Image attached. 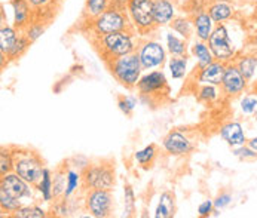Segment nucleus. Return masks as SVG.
I'll return each mask as SVG.
<instances>
[{
	"label": "nucleus",
	"instance_id": "f257e3e1",
	"mask_svg": "<svg viewBox=\"0 0 257 218\" xmlns=\"http://www.w3.org/2000/svg\"><path fill=\"white\" fill-rule=\"evenodd\" d=\"M32 190L30 184L24 181L17 172L6 174L0 181V206L3 211L15 212L21 208V199L30 197Z\"/></svg>",
	"mask_w": 257,
	"mask_h": 218
},
{
	"label": "nucleus",
	"instance_id": "f03ea898",
	"mask_svg": "<svg viewBox=\"0 0 257 218\" xmlns=\"http://www.w3.org/2000/svg\"><path fill=\"white\" fill-rule=\"evenodd\" d=\"M107 64H109V69H110L111 74L114 76V79L117 82H120L123 86L131 88L139 83L140 74L143 70L139 52H131L128 55L110 60Z\"/></svg>",
	"mask_w": 257,
	"mask_h": 218
},
{
	"label": "nucleus",
	"instance_id": "7ed1b4c3",
	"mask_svg": "<svg viewBox=\"0 0 257 218\" xmlns=\"http://www.w3.org/2000/svg\"><path fill=\"white\" fill-rule=\"evenodd\" d=\"M92 27L98 36H104L114 32H125L131 29L130 20L125 14V9H119L114 6H109L100 17L92 21Z\"/></svg>",
	"mask_w": 257,
	"mask_h": 218
},
{
	"label": "nucleus",
	"instance_id": "20e7f679",
	"mask_svg": "<svg viewBox=\"0 0 257 218\" xmlns=\"http://www.w3.org/2000/svg\"><path fill=\"white\" fill-rule=\"evenodd\" d=\"M100 45H101L103 55L107 57L109 60H114L134 52L133 33H130L128 30L100 36Z\"/></svg>",
	"mask_w": 257,
	"mask_h": 218
},
{
	"label": "nucleus",
	"instance_id": "39448f33",
	"mask_svg": "<svg viewBox=\"0 0 257 218\" xmlns=\"http://www.w3.org/2000/svg\"><path fill=\"white\" fill-rule=\"evenodd\" d=\"M126 9L133 26L142 35L150 33L156 27L153 18V0H130Z\"/></svg>",
	"mask_w": 257,
	"mask_h": 218
},
{
	"label": "nucleus",
	"instance_id": "423d86ee",
	"mask_svg": "<svg viewBox=\"0 0 257 218\" xmlns=\"http://www.w3.org/2000/svg\"><path fill=\"white\" fill-rule=\"evenodd\" d=\"M208 46L217 61L226 63L235 57V46L229 37V30L224 24H217L208 39Z\"/></svg>",
	"mask_w": 257,
	"mask_h": 218
},
{
	"label": "nucleus",
	"instance_id": "0eeeda50",
	"mask_svg": "<svg viewBox=\"0 0 257 218\" xmlns=\"http://www.w3.org/2000/svg\"><path fill=\"white\" fill-rule=\"evenodd\" d=\"M14 169L29 184H37L43 174L42 163L33 153H17V156L14 157Z\"/></svg>",
	"mask_w": 257,
	"mask_h": 218
},
{
	"label": "nucleus",
	"instance_id": "6e6552de",
	"mask_svg": "<svg viewBox=\"0 0 257 218\" xmlns=\"http://www.w3.org/2000/svg\"><path fill=\"white\" fill-rule=\"evenodd\" d=\"M83 181L92 190H110L114 184V171L109 165L89 166L83 174Z\"/></svg>",
	"mask_w": 257,
	"mask_h": 218
},
{
	"label": "nucleus",
	"instance_id": "1a4fd4ad",
	"mask_svg": "<svg viewBox=\"0 0 257 218\" xmlns=\"http://www.w3.org/2000/svg\"><path fill=\"white\" fill-rule=\"evenodd\" d=\"M92 217H109L111 212V194L109 190H92L86 199Z\"/></svg>",
	"mask_w": 257,
	"mask_h": 218
},
{
	"label": "nucleus",
	"instance_id": "9d476101",
	"mask_svg": "<svg viewBox=\"0 0 257 218\" xmlns=\"http://www.w3.org/2000/svg\"><path fill=\"white\" fill-rule=\"evenodd\" d=\"M139 55L145 70L161 67L165 61V49L161 46V43L153 40H149L140 48Z\"/></svg>",
	"mask_w": 257,
	"mask_h": 218
},
{
	"label": "nucleus",
	"instance_id": "9b49d317",
	"mask_svg": "<svg viewBox=\"0 0 257 218\" xmlns=\"http://www.w3.org/2000/svg\"><path fill=\"white\" fill-rule=\"evenodd\" d=\"M247 79L242 76V73L239 72V69L236 67V64H229L226 66L224 76H223V82H221V88L223 92L229 97H235L238 94H241L245 86H247Z\"/></svg>",
	"mask_w": 257,
	"mask_h": 218
},
{
	"label": "nucleus",
	"instance_id": "f8f14e48",
	"mask_svg": "<svg viewBox=\"0 0 257 218\" xmlns=\"http://www.w3.org/2000/svg\"><path fill=\"white\" fill-rule=\"evenodd\" d=\"M139 91L143 95H153L156 92H161L164 88H167V77L162 72H152L143 76L139 83Z\"/></svg>",
	"mask_w": 257,
	"mask_h": 218
},
{
	"label": "nucleus",
	"instance_id": "ddd939ff",
	"mask_svg": "<svg viewBox=\"0 0 257 218\" xmlns=\"http://www.w3.org/2000/svg\"><path fill=\"white\" fill-rule=\"evenodd\" d=\"M164 148L174 156H182L186 154L192 150V144L187 140V137H184L182 132L179 131H173L170 132L165 138H164Z\"/></svg>",
	"mask_w": 257,
	"mask_h": 218
},
{
	"label": "nucleus",
	"instance_id": "4468645a",
	"mask_svg": "<svg viewBox=\"0 0 257 218\" xmlns=\"http://www.w3.org/2000/svg\"><path fill=\"white\" fill-rule=\"evenodd\" d=\"M226 66L221 61H213L211 64H208L207 67L201 69L198 74V82L204 83V85H221L223 82V76H224Z\"/></svg>",
	"mask_w": 257,
	"mask_h": 218
},
{
	"label": "nucleus",
	"instance_id": "2eb2a0df",
	"mask_svg": "<svg viewBox=\"0 0 257 218\" xmlns=\"http://www.w3.org/2000/svg\"><path fill=\"white\" fill-rule=\"evenodd\" d=\"M176 6L171 0H153V18L156 26H167L174 20Z\"/></svg>",
	"mask_w": 257,
	"mask_h": 218
},
{
	"label": "nucleus",
	"instance_id": "dca6fc26",
	"mask_svg": "<svg viewBox=\"0 0 257 218\" xmlns=\"http://www.w3.org/2000/svg\"><path fill=\"white\" fill-rule=\"evenodd\" d=\"M220 137L232 147L244 145L247 143L242 125L238 123V122H230V123H226L224 126H221Z\"/></svg>",
	"mask_w": 257,
	"mask_h": 218
},
{
	"label": "nucleus",
	"instance_id": "f3484780",
	"mask_svg": "<svg viewBox=\"0 0 257 218\" xmlns=\"http://www.w3.org/2000/svg\"><path fill=\"white\" fill-rule=\"evenodd\" d=\"M193 27L196 30V37L201 42H208V39H210L213 30H214V21L211 20L208 12L201 11L193 18Z\"/></svg>",
	"mask_w": 257,
	"mask_h": 218
},
{
	"label": "nucleus",
	"instance_id": "a211bd4d",
	"mask_svg": "<svg viewBox=\"0 0 257 218\" xmlns=\"http://www.w3.org/2000/svg\"><path fill=\"white\" fill-rule=\"evenodd\" d=\"M12 8H14V26L17 29H23L29 24L30 20V3L29 0H12L11 2Z\"/></svg>",
	"mask_w": 257,
	"mask_h": 218
},
{
	"label": "nucleus",
	"instance_id": "6ab92c4d",
	"mask_svg": "<svg viewBox=\"0 0 257 218\" xmlns=\"http://www.w3.org/2000/svg\"><path fill=\"white\" fill-rule=\"evenodd\" d=\"M208 14L216 24H223L224 21L230 20L233 15V6L229 2H214L208 8Z\"/></svg>",
	"mask_w": 257,
	"mask_h": 218
},
{
	"label": "nucleus",
	"instance_id": "aec40b11",
	"mask_svg": "<svg viewBox=\"0 0 257 218\" xmlns=\"http://www.w3.org/2000/svg\"><path fill=\"white\" fill-rule=\"evenodd\" d=\"M174 211H176V205H174V196L170 191H165L161 194L156 211H155V217L156 218H171L174 217Z\"/></svg>",
	"mask_w": 257,
	"mask_h": 218
},
{
	"label": "nucleus",
	"instance_id": "412c9836",
	"mask_svg": "<svg viewBox=\"0 0 257 218\" xmlns=\"http://www.w3.org/2000/svg\"><path fill=\"white\" fill-rule=\"evenodd\" d=\"M192 54L196 57L198 60V69H204L207 67L208 64H211L214 61V55L210 49L208 45H205L204 42H196L193 46H192Z\"/></svg>",
	"mask_w": 257,
	"mask_h": 218
},
{
	"label": "nucleus",
	"instance_id": "4be33fe9",
	"mask_svg": "<svg viewBox=\"0 0 257 218\" xmlns=\"http://www.w3.org/2000/svg\"><path fill=\"white\" fill-rule=\"evenodd\" d=\"M17 40H18V35H17L15 29H12L9 26H3L0 29V52H2V55H8Z\"/></svg>",
	"mask_w": 257,
	"mask_h": 218
},
{
	"label": "nucleus",
	"instance_id": "5701e85b",
	"mask_svg": "<svg viewBox=\"0 0 257 218\" xmlns=\"http://www.w3.org/2000/svg\"><path fill=\"white\" fill-rule=\"evenodd\" d=\"M37 190L42 193V196H43V200H45V202H49V200L54 197V190H52V177H51L49 169H46V168H43L42 178H40V181L37 182Z\"/></svg>",
	"mask_w": 257,
	"mask_h": 218
},
{
	"label": "nucleus",
	"instance_id": "b1692460",
	"mask_svg": "<svg viewBox=\"0 0 257 218\" xmlns=\"http://www.w3.org/2000/svg\"><path fill=\"white\" fill-rule=\"evenodd\" d=\"M236 67L239 69V72L242 73V76H244L247 80H251L257 69V57H254V55L242 57V58L236 63Z\"/></svg>",
	"mask_w": 257,
	"mask_h": 218
},
{
	"label": "nucleus",
	"instance_id": "393cba45",
	"mask_svg": "<svg viewBox=\"0 0 257 218\" xmlns=\"http://www.w3.org/2000/svg\"><path fill=\"white\" fill-rule=\"evenodd\" d=\"M110 6L109 0H86L85 3V14L95 20L97 17H100L104 11H107Z\"/></svg>",
	"mask_w": 257,
	"mask_h": 218
},
{
	"label": "nucleus",
	"instance_id": "a878e982",
	"mask_svg": "<svg viewBox=\"0 0 257 218\" xmlns=\"http://www.w3.org/2000/svg\"><path fill=\"white\" fill-rule=\"evenodd\" d=\"M167 46H168V51L173 57H184L186 55V40H182L176 35L170 33L167 35Z\"/></svg>",
	"mask_w": 257,
	"mask_h": 218
},
{
	"label": "nucleus",
	"instance_id": "bb28decb",
	"mask_svg": "<svg viewBox=\"0 0 257 218\" xmlns=\"http://www.w3.org/2000/svg\"><path fill=\"white\" fill-rule=\"evenodd\" d=\"M170 73L173 79H183L187 67V60L186 57H173L170 60Z\"/></svg>",
	"mask_w": 257,
	"mask_h": 218
},
{
	"label": "nucleus",
	"instance_id": "cd10ccee",
	"mask_svg": "<svg viewBox=\"0 0 257 218\" xmlns=\"http://www.w3.org/2000/svg\"><path fill=\"white\" fill-rule=\"evenodd\" d=\"M171 29L177 35H180V36L183 37L184 40H187L189 37L192 36V24L186 18H174L171 21Z\"/></svg>",
	"mask_w": 257,
	"mask_h": 218
},
{
	"label": "nucleus",
	"instance_id": "c85d7f7f",
	"mask_svg": "<svg viewBox=\"0 0 257 218\" xmlns=\"http://www.w3.org/2000/svg\"><path fill=\"white\" fill-rule=\"evenodd\" d=\"M30 40L27 39V36H18V40L15 42V45H14V48L9 51V54H8V58L9 60H15V58H20L26 51H27V48L30 46Z\"/></svg>",
	"mask_w": 257,
	"mask_h": 218
},
{
	"label": "nucleus",
	"instance_id": "c756f323",
	"mask_svg": "<svg viewBox=\"0 0 257 218\" xmlns=\"http://www.w3.org/2000/svg\"><path fill=\"white\" fill-rule=\"evenodd\" d=\"M15 218H43L46 217V212L39 206H21L15 211Z\"/></svg>",
	"mask_w": 257,
	"mask_h": 218
},
{
	"label": "nucleus",
	"instance_id": "7c9ffc66",
	"mask_svg": "<svg viewBox=\"0 0 257 218\" xmlns=\"http://www.w3.org/2000/svg\"><path fill=\"white\" fill-rule=\"evenodd\" d=\"M14 169V156L8 150H2L0 153V174L2 177L6 174H11Z\"/></svg>",
	"mask_w": 257,
	"mask_h": 218
},
{
	"label": "nucleus",
	"instance_id": "2f4dec72",
	"mask_svg": "<svg viewBox=\"0 0 257 218\" xmlns=\"http://www.w3.org/2000/svg\"><path fill=\"white\" fill-rule=\"evenodd\" d=\"M155 154H156V148H155V145H147L145 147L143 150H139L137 153H136V160L140 163V165H147V163H150L152 160H153V157H155Z\"/></svg>",
	"mask_w": 257,
	"mask_h": 218
},
{
	"label": "nucleus",
	"instance_id": "473e14b6",
	"mask_svg": "<svg viewBox=\"0 0 257 218\" xmlns=\"http://www.w3.org/2000/svg\"><path fill=\"white\" fill-rule=\"evenodd\" d=\"M79 174L74 172V171H69L67 172V182H66V190H64V196L66 197H70L73 194V191L77 188V184H79Z\"/></svg>",
	"mask_w": 257,
	"mask_h": 218
},
{
	"label": "nucleus",
	"instance_id": "72a5a7b5",
	"mask_svg": "<svg viewBox=\"0 0 257 218\" xmlns=\"http://www.w3.org/2000/svg\"><path fill=\"white\" fill-rule=\"evenodd\" d=\"M233 156H236V157H239V159H256L257 157V151L256 150H253L250 145H238V147H235L233 148Z\"/></svg>",
	"mask_w": 257,
	"mask_h": 218
},
{
	"label": "nucleus",
	"instance_id": "f704fd0d",
	"mask_svg": "<svg viewBox=\"0 0 257 218\" xmlns=\"http://www.w3.org/2000/svg\"><path fill=\"white\" fill-rule=\"evenodd\" d=\"M119 109L123 114L126 116H131V113L134 111L136 106H137V100L134 97H125V98H120L119 103H117Z\"/></svg>",
	"mask_w": 257,
	"mask_h": 218
},
{
	"label": "nucleus",
	"instance_id": "c9c22d12",
	"mask_svg": "<svg viewBox=\"0 0 257 218\" xmlns=\"http://www.w3.org/2000/svg\"><path fill=\"white\" fill-rule=\"evenodd\" d=\"M217 98V91L214 88V85H205L201 88L199 91V100L205 101V103H210V101H214Z\"/></svg>",
	"mask_w": 257,
	"mask_h": 218
},
{
	"label": "nucleus",
	"instance_id": "e433bc0d",
	"mask_svg": "<svg viewBox=\"0 0 257 218\" xmlns=\"http://www.w3.org/2000/svg\"><path fill=\"white\" fill-rule=\"evenodd\" d=\"M123 194H125V211H126V215H133L134 206H136V200H134V191H133L131 185H125Z\"/></svg>",
	"mask_w": 257,
	"mask_h": 218
},
{
	"label": "nucleus",
	"instance_id": "4c0bfd02",
	"mask_svg": "<svg viewBox=\"0 0 257 218\" xmlns=\"http://www.w3.org/2000/svg\"><path fill=\"white\" fill-rule=\"evenodd\" d=\"M66 182H67V177L64 178L61 174H57L52 180V190H54V197L60 196L61 193L64 194L66 190Z\"/></svg>",
	"mask_w": 257,
	"mask_h": 218
},
{
	"label": "nucleus",
	"instance_id": "58836bf2",
	"mask_svg": "<svg viewBox=\"0 0 257 218\" xmlns=\"http://www.w3.org/2000/svg\"><path fill=\"white\" fill-rule=\"evenodd\" d=\"M43 32H45V27H43L42 24H37V23H35V24H32V26H29V27H27L26 36H27V39L33 43V42H36L37 39L43 35Z\"/></svg>",
	"mask_w": 257,
	"mask_h": 218
},
{
	"label": "nucleus",
	"instance_id": "ea45409f",
	"mask_svg": "<svg viewBox=\"0 0 257 218\" xmlns=\"http://www.w3.org/2000/svg\"><path fill=\"white\" fill-rule=\"evenodd\" d=\"M256 107H257V98L251 97V95L244 97V100L241 101V110H242L245 114H251V113H254Z\"/></svg>",
	"mask_w": 257,
	"mask_h": 218
},
{
	"label": "nucleus",
	"instance_id": "a19ab883",
	"mask_svg": "<svg viewBox=\"0 0 257 218\" xmlns=\"http://www.w3.org/2000/svg\"><path fill=\"white\" fill-rule=\"evenodd\" d=\"M230 202H232V196H230L229 193H221L220 196H217V199L214 200V208H216V209H223V208H226Z\"/></svg>",
	"mask_w": 257,
	"mask_h": 218
},
{
	"label": "nucleus",
	"instance_id": "79ce46f5",
	"mask_svg": "<svg viewBox=\"0 0 257 218\" xmlns=\"http://www.w3.org/2000/svg\"><path fill=\"white\" fill-rule=\"evenodd\" d=\"M213 208H214V202L205 200V202H202V203L198 206V214H199L201 217H208V215H211Z\"/></svg>",
	"mask_w": 257,
	"mask_h": 218
},
{
	"label": "nucleus",
	"instance_id": "37998d69",
	"mask_svg": "<svg viewBox=\"0 0 257 218\" xmlns=\"http://www.w3.org/2000/svg\"><path fill=\"white\" fill-rule=\"evenodd\" d=\"M110 2V6H114V8H119V9H126L130 0H109Z\"/></svg>",
	"mask_w": 257,
	"mask_h": 218
},
{
	"label": "nucleus",
	"instance_id": "c03bdc74",
	"mask_svg": "<svg viewBox=\"0 0 257 218\" xmlns=\"http://www.w3.org/2000/svg\"><path fill=\"white\" fill-rule=\"evenodd\" d=\"M51 0H29V3L35 8H39V6H45L46 3H49Z\"/></svg>",
	"mask_w": 257,
	"mask_h": 218
},
{
	"label": "nucleus",
	"instance_id": "a18cd8bd",
	"mask_svg": "<svg viewBox=\"0 0 257 218\" xmlns=\"http://www.w3.org/2000/svg\"><path fill=\"white\" fill-rule=\"evenodd\" d=\"M248 145L253 148V150H256L257 151V137H254V138H251L250 141H248Z\"/></svg>",
	"mask_w": 257,
	"mask_h": 218
},
{
	"label": "nucleus",
	"instance_id": "49530a36",
	"mask_svg": "<svg viewBox=\"0 0 257 218\" xmlns=\"http://www.w3.org/2000/svg\"><path fill=\"white\" fill-rule=\"evenodd\" d=\"M214 2H229V0H214Z\"/></svg>",
	"mask_w": 257,
	"mask_h": 218
},
{
	"label": "nucleus",
	"instance_id": "de8ad7c7",
	"mask_svg": "<svg viewBox=\"0 0 257 218\" xmlns=\"http://www.w3.org/2000/svg\"><path fill=\"white\" fill-rule=\"evenodd\" d=\"M256 89H257V88H256Z\"/></svg>",
	"mask_w": 257,
	"mask_h": 218
}]
</instances>
